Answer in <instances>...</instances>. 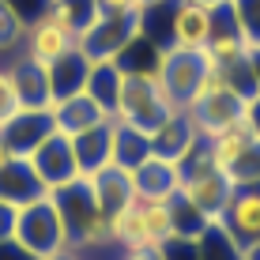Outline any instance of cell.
Wrapping results in <instances>:
<instances>
[{
    "label": "cell",
    "mask_w": 260,
    "mask_h": 260,
    "mask_svg": "<svg viewBox=\"0 0 260 260\" xmlns=\"http://www.w3.org/2000/svg\"><path fill=\"white\" fill-rule=\"evenodd\" d=\"M215 30V8H204L196 0H174L170 4V23H166V46L177 53H204Z\"/></svg>",
    "instance_id": "1"
},
{
    "label": "cell",
    "mask_w": 260,
    "mask_h": 260,
    "mask_svg": "<svg viewBox=\"0 0 260 260\" xmlns=\"http://www.w3.org/2000/svg\"><path fill=\"white\" fill-rule=\"evenodd\" d=\"M76 46H79V34L68 30V26H60L49 12H42L34 23H26V34H23L19 53H23L26 60H34V64L49 68V64H57L60 57H68Z\"/></svg>",
    "instance_id": "2"
},
{
    "label": "cell",
    "mask_w": 260,
    "mask_h": 260,
    "mask_svg": "<svg viewBox=\"0 0 260 260\" xmlns=\"http://www.w3.org/2000/svg\"><path fill=\"white\" fill-rule=\"evenodd\" d=\"M219 222L245 253L260 249V185H234Z\"/></svg>",
    "instance_id": "3"
},
{
    "label": "cell",
    "mask_w": 260,
    "mask_h": 260,
    "mask_svg": "<svg viewBox=\"0 0 260 260\" xmlns=\"http://www.w3.org/2000/svg\"><path fill=\"white\" fill-rule=\"evenodd\" d=\"M196 260H245V249L222 230V222H208L196 238Z\"/></svg>",
    "instance_id": "4"
},
{
    "label": "cell",
    "mask_w": 260,
    "mask_h": 260,
    "mask_svg": "<svg viewBox=\"0 0 260 260\" xmlns=\"http://www.w3.org/2000/svg\"><path fill=\"white\" fill-rule=\"evenodd\" d=\"M140 200V196H136ZM143 211V226H147L151 249H162L174 241V215H170V200H140Z\"/></svg>",
    "instance_id": "5"
},
{
    "label": "cell",
    "mask_w": 260,
    "mask_h": 260,
    "mask_svg": "<svg viewBox=\"0 0 260 260\" xmlns=\"http://www.w3.org/2000/svg\"><path fill=\"white\" fill-rule=\"evenodd\" d=\"M230 15L245 49H260V0H230Z\"/></svg>",
    "instance_id": "6"
},
{
    "label": "cell",
    "mask_w": 260,
    "mask_h": 260,
    "mask_svg": "<svg viewBox=\"0 0 260 260\" xmlns=\"http://www.w3.org/2000/svg\"><path fill=\"white\" fill-rule=\"evenodd\" d=\"M23 34H26V19H23L19 8H15V0H0V53L19 49Z\"/></svg>",
    "instance_id": "7"
},
{
    "label": "cell",
    "mask_w": 260,
    "mask_h": 260,
    "mask_svg": "<svg viewBox=\"0 0 260 260\" xmlns=\"http://www.w3.org/2000/svg\"><path fill=\"white\" fill-rule=\"evenodd\" d=\"M19 113H23V98H19L15 72H12V64H0V128H8Z\"/></svg>",
    "instance_id": "8"
},
{
    "label": "cell",
    "mask_w": 260,
    "mask_h": 260,
    "mask_svg": "<svg viewBox=\"0 0 260 260\" xmlns=\"http://www.w3.org/2000/svg\"><path fill=\"white\" fill-rule=\"evenodd\" d=\"M94 19H113V15H143L140 0H91Z\"/></svg>",
    "instance_id": "9"
},
{
    "label": "cell",
    "mask_w": 260,
    "mask_h": 260,
    "mask_svg": "<svg viewBox=\"0 0 260 260\" xmlns=\"http://www.w3.org/2000/svg\"><path fill=\"white\" fill-rule=\"evenodd\" d=\"M19 162V155H15V147H12V140L4 136V132H0V174H4L8 166H15Z\"/></svg>",
    "instance_id": "10"
},
{
    "label": "cell",
    "mask_w": 260,
    "mask_h": 260,
    "mask_svg": "<svg viewBox=\"0 0 260 260\" xmlns=\"http://www.w3.org/2000/svg\"><path fill=\"white\" fill-rule=\"evenodd\" d=\"M245 121H249V128H253L256 136H260V91L245 102Z\"/></svg>",
    "instance_id": "11"
},
{
    "label": "cell",
    "mask_w": 260,
    "mask_h": 260,
    "mask_svg": "<svg viewBox=\"0 0 260 260\" xmlns=\"http://www.w3.org/2000/svg\"><path fill=\"white\" fill-rule=\"evenodd\" d=\"M124 260H162L158 249H140V253H124Z\"/></svg>",
    "instance_id": "12"
},
{
    "label": "cell",
    "mask_w": 260,
    "mask_h": 260,
    "mask_svg": "<svg viewBox=\"0 0 260 260\" xmlns=\"http://www.w3.org/2000/svg\"><path fill=\"white\" fill-rule=\"evenodd\" d=\"M249 64H253V79H256V91H260V49H249Z\"/></svg>",
    "instance_id": "13"
},
{
    "label": "cell",
    "mask_w": 260,
    "mask_h": 260,
    "mask_svg": "<svg viewBox=\"0 0 260 260\" xmlns=\"http://www.w3.org/2000/svg\"><path fill=\"white\" fill-rule=\"evenodd\" d=\"M170 4H174V0H140L143 12H151V8H170Z\"/></svg>",
    "instance_id": "14"
},
{
    "label": "cell",
    "mask_w": 260,
    "mask_h": 260,
    "mask_svg": "<svg viewBox=\"0 0 260 260\" xmlns=\"http://www.w3.org/2000/svg\"><path fill=\"white\" fill-rule=\"evenodd\" d=\"M196 4H204V8H222V4H230V0H196Z\"/></svg>",
    "instance_id": "15"
},
{
    "label": "cell",
    "mask_w": 260,
    "mask_h": 260,
    "mask_svg": "<svg viewBox=\"0 0 260 260\" xmlns=\"http://www.w3.org/2000/svg\"><path fill=\"white\" fill-rule=\"evenodd\" d=\"M245 260H260V249H253V253H245Z\"/></svg>",
    "instance_id": "16"
}]
</instances>
